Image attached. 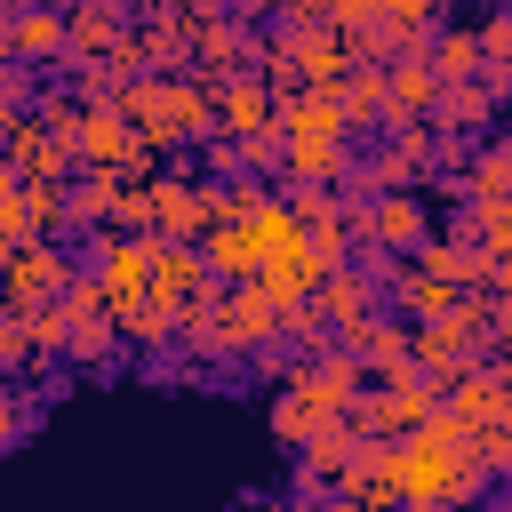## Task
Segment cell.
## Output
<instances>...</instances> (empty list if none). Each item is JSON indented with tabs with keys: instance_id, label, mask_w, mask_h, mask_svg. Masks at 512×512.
I'll list each match as a JSON object with an SVG mask.
<instances>
[{
	"instance_id": "obj_5",
	"label": "cell",
	"mask_w": 512,
	"mask_h": 512,
	"mask_svg": "<svg viewBox=\"0 0 512 512\" xmlns=\"http://www.w3.org/2000/svg\"><path fill=\"white\" fill-rule=\"evenodd\" d=\"M352 232L368 240V256H408L432 232V200L392 184V192H352Z\"/></svg>"
},
{
	"instance_id": "obj_17",
	"label": "cell",
	"mask_w": 512,
	"mask_h": 512,
	"mask_svg": "<svg viewBox=\"0 0 512 512\" xmlns=\"http://www.w3.org/2000/svg\"><path fill=\"white\" fill-rule=\"evenodd\" d=\"M408 320H384V312H368V320H352V328H336V344L344 352H360V368L368 376H392V368H408L416 352H408Z\"/></svg>"
},
{
	"instance_id": "obj_33",
	"label": "cell",
	"mask_w": 512,
	"mask_h": 512,
	"mask_svg": "<svg viewBox=\"0 0 512 512\" xmlns=\"http://www.w3.org/2000/svg\"><path fill=\"white\" fill-rule=\"evenodd\" d=\"M32 120H40V128H56V136H80V96H64V88H56V96H40V112H32Z\"/></svg>"
},
{
	"instance_id": "obj_43",
	"label": "cell",
	"mask_w": 512,
	"mask_h": 512,
	"mask_svg": "<svg viewBox=\"0 0 512 512\" xmlns=\"http://www.w3.org/2000/svg\"><path fill=\"white\" fill-rule=\"evenodd\" d=\"M0 16H8V8H0Z\"/></svg>"
},
{
	"instance_id": "obj_7",
	"label": "cell",
	"mask_w": 512,
	"mask_h": 512,
	"mask_svg": "<svg viewBox=\"0 0 512 512\" xmlns=\"http://www.w3.org/2000/svg\"><path fill=\"white\" fill-rule=\"evenodd\" d=\"M64 360H80V368H104L112 352H120V312H112V296H104V280L96 272H72V288H64Z\"/></svg>"
},
{
	"instance_id": "obj_26",
	"label": "cell",
	"mask_w": 512,
	"mask_h": 512,
	"mask_svg": "<svg viewBox=\"0 0 512 512\" xmlns=\"http://www.w3.org/2000/svg\"><path fill=\"white\" fill-rule=\"evenodd\" d=\"M424 56H432L440 80H480V32H472V24H448V32L432 24V32H424Z\"/></svg>"
},
{
	"instance_id": "obj_14",
	"label": "cell",
	"mask_w": 512,
	"mask_h": 512,
	"mask_svg": "<svg viewBox=\"0 0 512 512\" xmlns=\"http://www.w3.org/2000/svg\"><path fill=\"white\" fill-rule=\"evenodd\" d=\"M152 296L176 304V312L208 296V256H200V240H152Z\"/></svg>"
},
{
	"instance_id": "obj_12",
	"label": "cell",
	"mask_w": 512,
	"mask_h": 512,
	"mask_svg": "<svg viewBox=\"0 0 512 512\" xmlns=\"http://www.w3.org/2000/svg\"><path fill=\"white\" fill-rule=\"evenodd\" d=\"M296 216H304V232L320 240L328 264L352 256V192H336V184H296Z\"/></svg>"
},
{
	"instance_id": "obj_39",
	"label": "cell",
	"mask_w": 512,
	"mask_h": 512,
	"mask_svg": "<svg viewBox=\"0 0 512 512\" xmlns=\"http://www.w3.org/2000/svg\"><path fill=\"white\" fill-rule=\"evenodd\" d=\"M232 16H240V24H256V16H280V0H232Z\"/></svg>"
},
{
	"instance_id": "obj_35",
	"label": "cell",
	"mask_w": 512,
	"mask_h": 512,
	"mask_svg": "<svg viewBox=\"0 0 512 512\" xmlns=\"http://www.w3.org/2000/svg\"><path fill=\"white\" fill-rule=\"evenodd\" d=\"M384 16H392V24H408V32H432V24L448 16V0H384Z\"/></svg>"
},
{
	"instance_id": "obj_25",
	"label": "cell",
	"mask_w": 512,
	"mask_h": 512,
	"mask_svg": "<svg viewBox=\"0 0 512 512\" xmlns=\"http://www.w3.org/2000/svg\"><path fill=\"white\" fill-rule=\"evenodd\" d=\"M336 104H344L352 136H368L376 120H392V112H384V64H352V72L336 80Z\"/></svg>"
},
{
	"instance_id": "obj_9",
	"label": "cell",
	"mask_w": 512,
	"mask_h": 512,
	"mask_svg": "<svg viewBox=\"0 0 512 512\" xmlns=\"http://www.w3.org/2000/svg\"><path fill=\"white\" fill-rule=\"evenodd\" d=\"M280 176L288 184H344L352 176V128H280Z\"/></svg>"
},
{
	"instance_id": "obj_21",
	"label": "cell",
	"mask_w": 512,
	"mask_h": 512,
	"mask_svg": "<svg viewBox=\"0 0 512 512\" xmlns=\"http://www.w3.org/2000/svg\"><path fill=\"white\" fill-rule=\"evenodd\" d=\"M216 128H232V136L272 128V88H264V72H240V80L216 88Z\"/></svg>"
},
{
	"instance_id": "obj_13",
	"label": "cell",
	"mask_w": 512,
	"mask_h": 512,
	"mask_svg": "<svg viewBox=\"0 0 512 512\" xmlns=\"http://www.w3.org/2000/svg\"><path fill=\"white\" fill-rule=\"evenodd\" d=\"M408 256H416L424 272H440L448 288H488V264H496V256H488L472 232H424Z\"/></svg>"
},
{
	"instance_id": "obj_16",
	"label": "cell",
	"mask_w": 512,
	"mask_h": 512,
	"mask_svg": "<svg viewBox=\"0 0 512 512\" xmlns=\"http://www.w3.org/2000/svg\"><path fill=\"white\" fill-rule=\"evenodd\" d=\"M128 32V0H72L64 8V56L88 64V56H112Z\"/></svg>"
},
{
	"instance_id": "obj_31",
	"label": "cell",
	"mask_w": 512,
	"mask_h": 512,
	"mask_svg": "<svg viewBox=\"0 0 512 512\" xmlns=\"http://www.w3.org/2000/svg\"><path fill=\"white\" fill-rule=\"evenodd\" d=\"M112 224L152 232V176H128V184H120V216H112Z\"/></svg>"
},
{
	"instance_id": "obj_1",
	"label": "cell",
	"mask_w": 512,
	"mask_h": 512,
	"mask_svg": "<svg viewBox=\"0 0 512 512\" xmlns=\"http://www.w3.org/2000/svg\"><path fill=\"white\" fill-rule=\"evenodd\" d=\"M392 488H400V504L440 512V504H472V496L488 488V464H480L472 432H464L448 408H432L424 424H408V432L392 440Z\"/></svg>"
},
{
	"instance_id": "obj_32",
	"label": "cell",
	"mask_w": 512,
	"mask_h": 512,
	"mask_svg": "<svg viewBox=\"0 0 512 512\" xmlns=\"http://www.w3.org/2000/svg\"><path fill=\"white\" fill-rule=\"evenodd\" d=\"M480 32V64H512V8H496L488 24H472Z\"/></svg>"
},
{
	"instance_id": "obj_24",
	"label": "cell",
	"mask_w": 512,
	"mask_h": 512,
	"mask_svg": "<svg viewBox=\"0 0 512 512\" xmlns=\"http://www.w3.org/2000/svg\"><path fill=\"white\" fill-rule=\"evenodd\" d=\"M176 328H184V312L160 304V296H136V304L120 312V344H128V352H168Z\"/></svg>"
},
{
	"instance_id": "obj_29",
	"label": "cell",
	"mask_w": 512,
	"mask_h": 512,
	"mask_svg": "<svg viewBox=\"0 0 512 512\" xmlns=\"http://www.w3.org/2000/svg\"><path fill=\"white\" fill-rule=\"evenodd\" d=\"M472 448H480L488 480H512V408H504V416H488V424L472 432Z\"/></svg>"
},
{
	"instance_id": "obj_19",
	"label": "cell",
	"mask_w": 512,
	"mask_h": 512,
	"mask_svg": "<svg viewBox=\"0 0 512 512\" xmlns=\"http://www.w3.org/2000/svg\"><path fill=\"white\" fill-rule=\"evenodd\" d=\"M8 56H16V64H56V56H64V8H56V0L16 8V16H8ZM64 64H72V56H64Z\"/></svg>"
},
{
	"instance_id": "obj_42",
	"label": "cell",
	"mask_w": 512,
	"mask_h": 512,
	"mask_svg": "<svg viewBox=\"0 0 512 512\" xmlns=\"http://www.w3.org/2000/svg\"><path fill=\"white\" fill-rule=\"evenodd\" d=\"M128 8H152V0H128Z\"/></svg>"
},
{
	"instance_id": "obj_15",
	"label": "cell",
	"mask_w": 512,
	"mask_h": 512,
	"mask_svg": "<svg viewBox=\"0 0 512 512\" xmlns=\"http://www.w3.org/2000/svg\"><path fill=\"white\" fill-rule=\"evenodd\" d=\"M312 312L328 320V336H336V328H352V320H368V312H376V272H368V264H352V256H344V264H328V280L312 288Z\"/></svg>"
},
{
	"instance_id": "obj_3",
	"label": "cell",
	"mask_w": 512,
	"mask_h": 512,
	"mask_svg": "<svg viewBox=\"0 0 512 512\" xmlns=\"http://www.w3.org/2000/svg\"><path fill=\"white\" fill-rule=\"evenodd\" d=\"M432 408H440V376H424V368L408 360V368H392V376H368V384H360V400H352L344 416H352L368 440H400V432H408V424H424Z\"/></svg>"
},
{
	"instance_id": "obj_2",
	"label": "cell",
	"mask_w": 512,
	"mask_h": 512,
	"mask_svg": "<svg viewBox=\"0 0 512 512\" xmlns=\"http://www.w3.org/2000/svg\"><path fill=\"white\" fill-rule=\"evenodd\" d=\"M488 344H496V320H488V296L480 288H464L440 320H424L416 336H408V352H416V368L424 376H456V368H472V360H488Z\"/></svg>"
},
{
	"instance_id": "obj_28",
	"label": "cell",
	"mask_w": 512,
	"mask_h": 512,
	"mask_svg": "<svg viewBox=\"0 0 512 512\" xmlns=\"http://www.w3.org/2000/svg\"><path fill=\"white\" fill-rule=\"evenodd\" d=\"M40 360V344H32V312L24 304H0V376H24Z\"/></svg>"
},
{
	"instance_id": "obj_36",
	"label": "cell",
	"mask_w": 512,
	"mask_h": 512,
	"mask_svg": "<svg viewBox=\"0 0 512 512\" xmlns=\"http://www.w3.org/2000/svg\"><path fill=\"white\" fill-rule=\"evenodd\" d=\"M16 240H24V224H16V168L0 152V248H16Z\"/></svg>"
},
{
	"instance_id": "obj_20",
	"label": "cell",
	"mask_w": 512,
	"mask_h": 512,
	"mask_svg": "<svg viewBox=\"0 0 512 512\" xmlns=\"http://www.w3.org/2000/svg\"><path fill=\"white\" fill-rule=\"evenodd\" d=\"M496 104H504V96H496L488 80H440V96H432V112H424V120H432V128H464V136H472V128H488V120H496Z\"/></svg>"
},
{
	"instance_id": "obj_37",
	"label": "cell",
	"mask_w": 512,
	"mask_h": 512,
	"mask_svg": "<svg viewBox=\"0 0 512 512\" xmlns=\"http://www.w3.org/2000/svg\"><path fill=\"white\" fill-rule=\"evenodd\" d=\"M0 104H32V64L0 56Z\"/></svg>"
},
{
	"instance_id": "obj_30",
	"label": "cell",
	"mask_w": 512,
	"mask_h": 512,
	"mask_svg": "<svg viewBox=\"0 0 512 512\" xmlns=\"http://www.w3.org/2000/svg\"><path fill=\"white\" fill-rule=\"evenodd\" d=\"M32 424H40V400L0 384V456H8V448H24V432H32Z\"/></svg>"
},
{
	"instance_id": "obj_18",
	"label": "cell",
	"mask_w": 512,
	"mask_h": 512,
	"mask_svg": "<svg viewBox=\"0 0 512 512\" xmlns=\"http://www.w3.org/2000/svg\"><path fill=\"white\" fill-rule=\"evenodd\" d=\"M432 96H440V72H432L424 48H408V56L384 64V112H392V120H424ZM392 120H384V128H392Z\"/></svg>"
},
{
	"instance_id": "obj_6",
	"label": "cell",
	"mask_w": 512,
	"mask_h": 512,
	"mask_svg": "<svg viewBox=\"0 0 512 512\" xmlns=\"http://www.w3.org/2000/svg\"><path fill=\"white\" fill-rule=\"evenodd\" d=\"M80 168H120V176H160V152L128 128V112L104 96V104H80V136H72Z\"/></svg>"
},
{
	"instance_id": "obj_38",
	"label": "cell",
	"mask_w": 512,
	"mask_h": 512,
	"mask_svg": "<svg viewBox=\"0 0 512 512\" xmlns=\"http://www.w3.org/2000/svg\"><path fill=\"white\" fill-rule=\"evenodd\" d=\"M368 16H384V0H328V24L336 32H360Z\"/></svg>"
},
{
	"instance_id": "obj_34",
	"label": "cell",
	"mask_w": 512,
	"mask_h": 512,
	"mask_svg": "<svg viewBox=\"0 0 512 512\" xmlns=\"http://www.w3.org/2000/svg\"><path fill=\"white\" fill-rule=\"evenodd\" d=\"M240 168H248V176L280 168V128H256V136H240Z\"/></svg>"
},
{
	"instance_id": "obj_10",
	"label": "cell",
	"mask_w": 512,
	"mask_h": 512,
	"mask_svg": "<svg viewBox=\"0 0 512 512\" xmlns=\"http://www.w3.org/2000/svg\"><path fill=\"white\" fill-rule=\"evenodd\" d=\"M328 496L336 504H360V512H384V504H400V488H392V440H352V456L336 464V480H328Z\"/></svg>"
},
{
	"instance_id": "obj_44",
	"label": "cell",
	"mask_w": 512,
	"mask_h": 512,
	"mask_svg": "<svg viewBox=\"0 0 512 512\" xmlns=\"http://www.w3.org/2000/svg\"><path fill=\"white\" fill-rule=\"evenodd\" d=\"M0 256H8V248H0Z\"/></svg>"
},
{
	"instance_id": "obj_41",
	"label": "cell",
	"mask_w": 512,
	"mask_h": 512,
	"mask_svg": "<svg viewBox=\"0 0 512 512\" xmlns=\"http://www.w3.org/2000/svg\"><path fill=\"white\" fill-rule=\"evenodd\" d=\"M0 56H8V16H0Z\"/></svg>"
},
{
	"instance_id": "obj_40",
	"label": "cell",
	"mask_w": 512,
	"mask_h": 512,
	"mask_svg": "<svg viewBox=\"0 0 512 512\" xmlns=\"http://www.w3.org/2000/svg\"><path fill=\"white\" fill-rule=\"evenodd\" d=\"M0 8H8V16H16V8H32V0H0Z\"/></svg>"
},
{
	"instance_id": "obj_11",
	"label": "cell",
	"mask_w": 512,
	"mask_h": 512,
	"mask_svg": "<svg viewBox=\"0 0 512 512\" xmlns=\"http://www.w3.org/2000/svg\"><path fill=\"white\" fill-rule=\"evenodd\" d=\"M152 232L160 240H200L208 232V184L200 176H152Z\"/></svg>"
},
{
	"instance_id": "obj_4",
	"label": "cell",
	"mask_w": 512,
	"mask_h": 512,
	"mask_svg": "<svg viewBox=\"0 0 512 512\" xmlns=\"http://www.w3.org/2000/svg\"><path fill=\"white\" fill-rule=\"evenodd\" d=\"M208 312H216L232 360H240V352H272V344H288V320H296V304H280V296L256 288V280H224V288H208Z\"/></svg>"
},
{
	"instance_id": "obj_22",
	"label": "cell",
	"mask_w": 512,
	"mask_h": 512,
	"mask_svg": "<svg viewBox=\"0 0 512 512\" xmlns=\"http://www.w3.org/2000/svg\"><path fill=\"white\" fill-rule=\"evenodd\" d=\"M120 168H88L80 184H64V224H80V232H96V224H112L120 216Z\"/></svg>"
},
{
	"instance_id": "obj_8",
	"label": "cell",
	"mask_w": 512,
	"mask_h": 512,
	"mask_svg": "<svg viewBox=\"0 0 512 512\" xmlns=\"http://www.w3.org/2000/svg\"><path fill=\"white\" fill-rule=\"evenodd\" d=\"M72 288V264H64V248L48 240V232H24L8 256H0V304H48V296H64Z\"/></svg>"
},
{
	"instance_id": "obj_23",
	"label": "cell",
	"mask_w": 512,
	"mask_h": 512,
	"mask_svg": "<svg viewBox=\"0 0 512 512\" xmlns=\"http://www.w3.org/2000/svg\"><path fill=\"white\" fill-rule=\"evenodd\" d=\"M448 192L456 200H504L512 192V144H472L464 168L448 176Z\"/></svg>"
},
{
	"instance_id": "obj_27",
	"label": "cell",
	"mask_w": 512,
	"mask_h": 512,
	"mask_svg": "<svg viewBox=\"0 0 512 512\" xmlns=\"http://www.w3.org/2000/svg\"><path fill=\"white\" fill-rule=\"evenodd\" d=\"M16 224L24 232H56L64 224V184L56 176H16Z\"/></svg>"
}]
</instances>
